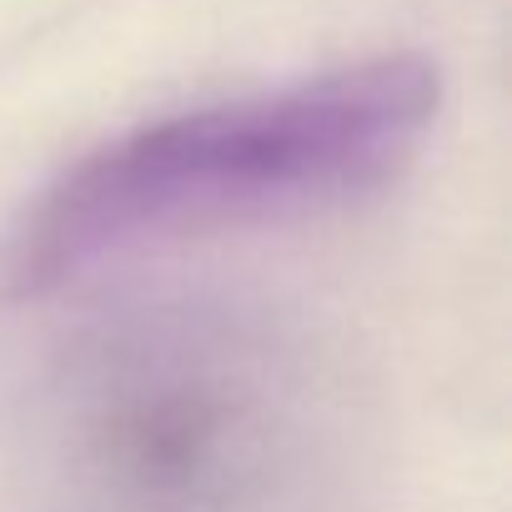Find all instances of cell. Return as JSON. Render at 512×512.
I'll return each mask as SVG.
<instances>
[{
  "mask_svg": "<svg viewBox=\"0 0 512 512\" xmlns=\"http://www.w3.org/2000/svg\"><path fill=\"white\" fill-rule=\"evenodd\" d=\"M352 462L327 352L267 307L206 297L86 322L16 417L31 512H342Z\"/></svg>",
  "mask_w": 512,
  "mask_h": 512,
  "instance_id": "cell-1",
  "label": "cell"
},
{
  "mask_svg": "<svg viewBox=\"0 0 512 512\" xmlns=\"http://www.w3.org/2000/svg\"><path fill=\"white\" fill-rule=\"evenodd\" d=\"M437 106L442 71L427 56H372L136 126L36 196L6 246V282L46 297L156 246L357 201L412 166Z\"/></svg>",
  "mask_w": 512,
  "mask_h": 512,
  "instance_id": "cell-2",
  "label": "cell"
}]
</instances>
